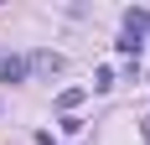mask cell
Wrapping results in <instances>:
<instances>
[{
    "label": "cell",
    "instance_id": "obj_1",
    "mask_svg": "<svg viewBox=\"0 0 150 145\" xmlns=\"http://www.w3.org/2000/svg\"><path fill=\"white\" fill-rule=\"evenodd\" d=\"M145 31H150V11H140V5H129V11H124V36H135V42H140Z\"/></svg>",
    "mask_w": 150,
    "mask_h": 145
},
{
    "label": "cell",
    "instance_id": "obj_5",
    "mask_svg": "<svg viewBox=\"0 0 150 145\" xmlns=\"http://www.w3.org/2000/svg\"><path fill=\"white\" fill-rule=\"evenodd\" d=\"M114 47H119L124 57H140V47H145V42H135V36H119V42H114Z\"/></svg>",
    "mask_w": 150,
    "mask_h": 145
},
{
    "label": "cell",
    "instance_id": "obj_2",
    "mask_svg": "<svg viewBox=\"0 0 150 145\" xmlns=\"http://www.w3.org/2000/svg\"><path fill=\"white\" fill-rule=\"evenodd\" d=\"M26 68H31L26 57H5V62H0V83H21V78H26Z\"/></svg>",
    "mask_w": 150,
    "mask_h": 145
},
{
    "label": "cell",
    "instance_id": "obj_3",
    "mask_svg": "<svg viewBox=\"0 0 150 145\" xmlns=\"http://www.w3.org/2000/svg\"><path fill=\"white\" fill-rule=\"evenodd\" d=\"M31 68H42V72H57V68H62V57H57V52H36V57H31Z\"/></svg>",
    "mask_w": 150,
    "mask_h": 145
},
{
    "label": "cell",
    "instance_id": "obj_4",
    "mask_svg": "<svg viewBox=\"0 0 150 145\" xmlns=\"http://www.w3.org/2000/svg\"><path fill=\"white\" fill-rule=\"evenodd\" d=\"M57 104H62V109H78V104H83V88H62Z\"/></svg>",
    "mask_w": 150,
    "mask_h": 145
}]
</instances>
